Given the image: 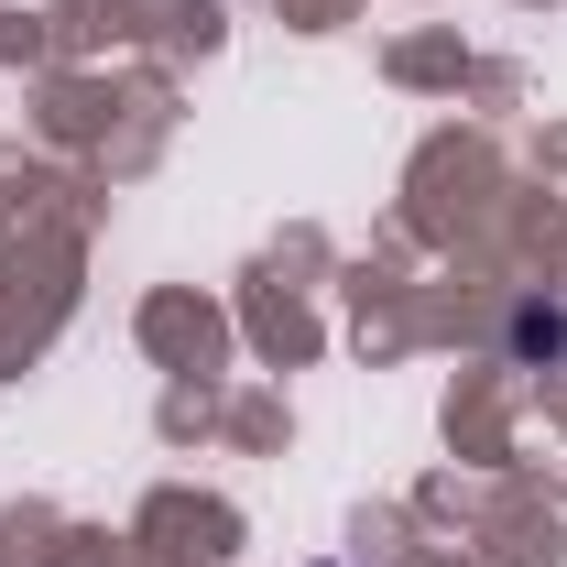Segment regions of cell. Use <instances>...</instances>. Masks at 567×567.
Wrapping results in <instances>:
<instances>
[{"label":"cell","instance_id":"6da1fadb","mask_svg":"<svg viewBox=\"0 0 567 567\" xmlns=\"http://www.w3.org/2000/svg\"><path fill=\"white\" fill-rule=\"evenodd\" d=\"M502 350H513V371H567V306L524 295V306L502 317Z\"/></svg>","mask_w":567,"mask_h":567}]
</instances>
